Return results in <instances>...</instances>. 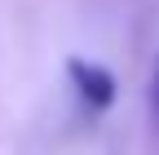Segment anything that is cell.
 Wrapping results in <instances>:
<instances>
[{
  "label": "cell",
  "mask_w": 159,
  "mask_h": 155,
  "mask_svg": "<svg viewBox=\"0 0 159 155\" xmlns=\"http://www.w3.org/2000/svg\"><path fill=\"white\" fill-rule=\"evenodd\" d=\"M66 80L75 89V102L84 106V115H106L115 106V75L102 62L89 58H66Z\"/></svg>",
  "instance_id": "cell-1"
},
{
  "label": "cell",
  "mask_w": 159,
  "mask_h": 155,
  "mask_svg": "<svg viewBox=\"0 0 159 155\" xmlns=\"http://www.w3.org/2000/svg\"><path fill=\"white\" fill-rule=\"evenodd\" d=\"M146 102H150L155 129H159V53H155V62H150V80H146Z\"/></svg>",
  "instance_id": "cell-2"
}]
</instances>
